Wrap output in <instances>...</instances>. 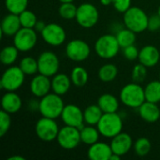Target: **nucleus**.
I'll return each mask as SVG.
<instances>
[{
    "mask_svg": "<svg viewBox=\"0 0 160 160\" xmlns=\"http://www.w3.org/2000/svg\"><path fill=\"white\" fill-rule=\"evenodd\" d=\"M62 96L55 93H49L42 97L38 102V109L41 116L56 119L61 117L65 104L61 98Z\"/></svg>",
    "mask_w": 160,
    "mask_h": 160,
    "instance_id": "1",
    "label": "nucleus"
},
{
    "mask_svg": "<svg viewBox=\"0 0 160 160\" xmlns=\"http://www.w3.org/2000/svg\"><path fill=\"white\" fill-rule=\"evenodd\" d=\"M123 14L124 24L127 28L132 30L136 34L147 30L149 16L142 8L139 7H130Z\"/></svg>",
    "mask_w": 160,
    "mask_h": 160,
    "instance_id": "2",
    "label": "nucleus"
},
{
    "mask_svg": "<svg viewBox=\"0 0 160 160\" xmlns=\"http://www.w3.org/2000/svg\"><path fill=\"white\" fill-rule=\"evenodd\" d=\"M121 102L129 108L138 109L145 99L144 88L137 82H130L126 84L120 92Z\"/></svg>",
    "mask_w": 160,
    "mask_h": 160,
    "instance_id": "3",
    "label": "nucleus"
},
{
    "mask_svg": "<svg viewBox=\"0 0 160 160\" xmlns=\"http://www.w3.org/2000/svg\"><path fill=\"white\" fill-rule=\"evenodd\" d=\"M94 48L96 53L100 58L109 60L114 58L118 54L121 47L116 36L112 34H105L97 39Z\"/></svg>",
    "mask_w": 160,
    "mask_h": 160,
    "instance_id": "4",
    "label": "nucleus"
},
{
    "mask_svg": "<svg viewBox=\"0 0 160 160\" xmlns=\"http://www.w3.org/2000/svg\"><path fill=\"white\" fill-rule=\"evenodd\" d=\"M101 136L105 138H113L123 129L122 117L117 112L103 113L100 121L97 125Z\"/></svg>",
    "mask_w": 160,
    "mask_h": 160,
    "instance_id": "5",
    "label": "nucleus"
},
{
    "mask_svg": "<svg viewBox=\"0 0 160 160\" xmlns=\"http://www.w3.org/2000/svg\"><path fill=\"white\" fill-rule=\"evenodd\" d=\"M25 74L19 66H9L3 73L0 87L7 92H15L24 82Z\"/></svg>",
    "mask_w": 160,
    "mask_h": 160,
    "instance_id": "6",
    "label": "nucleus"
},
{
    "mask_svg": "<svg viewBox=\"0 0 160 160\" xmlns=\"http://www.w3.org/2000/svg\"><path fill=\"white\" fill-rule=\"evenodd\" d=\"M75 20L81 27L86 29L92 28L99 20V12L95 5L91 3H82L78 6Z\"/></svg>",
    "mask_w": 160,
    "mask_h": 160,
    "instance_id": "7",
    "label": "nucleus"
},
{
    "mask_svg": "<svg viewBox=\"0 0 160 160\" xmlns=\"http://www.w3.org/2000/svg\"><path fill=\"white\" fill-rule=\"evenodd\" d=\"M59 127L55 119L49 117H41L38 120L35 126V132L38 138L43 142H50L57 139L59 133Z\"/></svg>",
    "mask_w": 160,
    "mask_h": 160,
    "instance_id": "8",
    "label": "nucleus"
},
{
    "mask_svg": "<svg viewBox=\"0 0 160 160\" xmlns=\"http://www.w3.org/2000/svg\"><path fill=\"white\" fill-rule=\"evenodd\" d=\"M38 42V32L34 28L22 27L13 37V44L22 52L31 51Z\"/></svg>",
    "mask_w": 160,
    "mask_h": 160,
    "instance_id": "9",
    "label": "nucleus"
},
{
    "mask_svg": "<svg viewBox=\"0 0 160 160\" xmlns=\"http://www.w3.org/2000/svg\"><path fill=\"white\" fill-rule=\"evenodd\" d=\"M56 141L60 147L65 150L75 149L82 142L80 128L65 125V127L60 128Z\"/></svg>",
    "mask_w": 160,
    "mask_h": 160,
    "instance_id": "10",
    "label": "nucleus"
},
{
    "mask_svg": "<svg viewBox=\"0 0 160 160\" xmlns=\"http://www.w3.org/2000/svg\"><path fill=\"white\" fill-rule=\"evenodd\" d=\"M38 73L52 78L58 73L60 68V60L53 52L45 51L39 54L38 58Z\"/></svg>",
    "mask_w": 160,
    "mask_h": 160,
    "instance_id": "11",
    "label": "nucleus"
},
{
    "mask_svg": "<svg viewBox=\"0 0 160 160\" xmlns=\"http://www.w3.org/2000/svg\"><path fill=\"white\" fill-rule=\"evenodd\" d=\"M91 52L90 46L82 39H72L66 47V55L74 62L86 60Z\"/></svg>",
    "mask_w": 160,
    "mask_h": 160,
    "instance_id": "12",
    "label": "nucleus"
},
{
    "mask_svg": "<svg viewBox=\"0 0 160 160\" xmlns=\"http://www.w3.org/2000/svg\"><path fill=\"white\" fill-rule=\"evenodd\" d=\"M40 35L47 44L55 47L62 45L67 38V33L65 29L56 22L47 23Z\"/></svg>",
    "mask_w": 160,
    "mask_h": 160,
    "instance_id": "13",
    "label": "nucleus"
},
{
    "mask_svg": "<svg viewBox=\"0 0 160 160\" xmlns=\"http://www.w3.org/2000/svg\"><path fill=\"white\" fill-rule=\"evenodd\" d=\"M61 119L66 126L75 127L80 129L83 127L84 123L83 112L75 104L65 105L61 114Z\"/></svg>",
    "mask_w": 160,
    "mask_h": 160,
    "instance_id": "14",
    "label": "nucleus"
},
{
    "mask_svg": "<svg viewBox=\"0 0 160 160\" xmlns=\"http://www.w3.org/2000/svg\"><path fill=\"white\" fill-rule=\"evenodd\" d=\"M52 90V79L46 75L38 73L34 76L30 82V91L37 97L41 98Z\"/></svg>",
    "mask_w": 160,
    "mask_h": 160,
    "instance_id": "15",
    "label": "nucleus"
},
{
    "mask_svg": "<svg viewBox=\"0 0 160 160\" xmlns=\"http://www.w3.org/2000/svg\"><path fill=\"white\" fill-rule=\"evenodd\" d=\"M133 140L131 136L128 133L121 132L115 137L112 138L111 147L114 154L123 157L127 155L133 146Z\"/></svg>",
    "mask_w": 160,
    "mask_h": 160,
    "instance_id": "16",
    "label": "nucleus"
},
{
    "mask_svg": "<svg viewBox=\"0 0 160 160\" xmlns=\"http://www.w3.org/2000/svg\"><path fill=\"white\" fill-rule=\"evenodd\" d=\"M139 63L147 68H153L158 65L160 60L159 50L154 45H146L140 50Z\"/></svg>",
    "mask_w": 160,
    "mask_h": 160,
    "instance_id": "17",
    "label": "nucleus"
},
{
    "mask_svg": "<svg viewBox=\"0 0 160 160\" xmlns=\"http://www.w3.org/2000/svg\"><path fill=\"white\" fill-rule=\"evenodd\" d=\"M112 153L111 144L98 142L89 146L87 157L91 160H110Z\"/></svg>",
    "mask_w": 160,
    "mask_h": 160,
    "instance_id": "18",
    "label": "nucleus"
},
{
    "mask_svg": "<svg viewBox=\"0 0 160 160\" xmlns=\"http://www.w3.org/2000/svg\"><path fill=\"white\" fill-rule=\"evenodd\" d=\"M22 28V23L18 14L8 13L6 15L1 22V34L2 36L14 37L16 33Z\"/></svg>",
    "mask_w": 160,
    "mask_h": 160,
    "instance_id": "19",
    "label": "nucleus"
},
{
    "mask_svg": "<svg viewBox=\"0 0 160 160\" xmlns=\"http://www.w3.org/2000/svg\"><path fill=\"white\" fill-rule=\"evenodd\" d=\"M138 112L141 118L147 123L153 124L160 119V109L158 103L144 101L138 108Z\"/></svg>",
    "mask_w": 160,
    "mask_h": 160,
    "instance_id": "20",
    "label": "nucleus"
},
{
    "mask_svg": "<svg viewBox=\"0 0 160 160\" xmlns=\"http://www.w3.org/2000/svg\"><path fill=\"white\" fill-rule=\"evenodd\" d=\"M22 105L21 97L15 92H7L1 99L2 110L12 114L18 112Z\"/></svg>",
    "mask_w": 160,
    "mask_h": 160,
    "instance_id": "21",
    "label": "nucleus"
},
{
    "mask_svg": "<svg viewBox=\"0 0 160 160\" xmlns=\"http://www.w3.org/2000/svg\"><path fill=\"white\" fill-rule=\"evenodd\" d=\"M71 84L70 76H68L65 73H57L52 77V90L57 95H66L69 91Z\"/></svg>",
    "mask_w": 160,
    "mask_h": 160,
    "instance_id": "22",
    "label": "nucleus"
},
{
    "mask_svg": "<svg viewBox=\"0 0 160 160\" xmlns=\"http://www.w3.org/2000/svg\"><path fill=\"white\" fill-rule=\"evenodd\" d=\"M98 105L100 107L104 113L117 112L119 109V100L115 96L105 93L98 98Z\"/></svg>",
    "mask_w": 160,
    "mask_h": 160,
    "instance_id": "23",
    "label": "nucleus"
},
{
    "mask_svg": "<svg viewBox=\"0 0 160 160\" xmlns=\"http://www.w3.org/2000/svg\"><path fill=\"white\" fill-rule=\"evenodd\" d=\"M103 112L98 104H92L87 106L83 111L84 123L89 126H97L100 121Z\"/></svg>",
    "mask_w": 160,
    "mask_h": 160,
    "instance_id": "24",
    "label": "nucleus"
},
{
    "mask_svg": "<svg viewBox=\"0 0 160 160\" xmlns=\"http://www.w3.org/2000/svg\"><path fill=\"white\" fill-rule=\"evenodd\" d=\"M81 141L82 143L86 145H92L98 142L99 136L101 135L98 128H95V126H83L81 129Z\"/></svg>",
    "mask_w": 160,
    "mask_h": 160,
    "instance_id": "25",
    "label": "nucleus"
},
{
    "mask_svg": "<svg viewBox=\"0 0 160 160\" xmlns=\"http://www.w3.org/2000/svg\"><path fill=\"white\" fill-rule=\"evenodd\" d=\"M70 79L72 84L76 87H83L89 80V74L87 70L81 66L74 67L70 73Z\"/></svg>",
    "mask_w": 160,
    "mask_h": 160,
    "instance_id": "26",
    "label": "nucleus"
},
{
    "mask_svg": "<svg viewBox=\"0 0 160 160\" xmlns=\"http://www.w3.org/2000/svg\"><path fill=\"white\" fill-rule=\"evenodd\" d=\"M19 52L20 51L16 48V46L14 44L4 47L0 52L1 63L5 66H12L13 63L18 58Z\"/></svg>",
    "mask_w": 160,
    "mask_h": 160,
    "instance_id": "27",
    "label": "nucleus"
},
{
    "mask_svg": "<svg viewBox=\"0 0 160 160\" xmlns=\"http://www.w3.org/2000/svg\"><path fill=\"white\" fill-rule=\"evenodd\" d=\"M98 78L103 82H111L118 75V68L113 64H105L98 69Z\"/></svg>",
    "mask_w": 160,
    "mask_h": 160,
    "instance_id": "28",
    "label": "nucleus"
},
{
    "mask_svg": "<svg viewBox=\"0 0 160 160\" xmlns=\"http://www.w3.org/2000/svg\"><path fill=\"white\" fill-rule=\"evenodd\" d=\"M146 101L158 103L160 102V81H152L144 87Z\"/></svg>",
    "mask_w": 160,
    "mask_h": 160,
    "instance_id": "29",
    "label": "nucleus"
},
{
    "mask_svg": "<svg viewBox=\"0 0 160 160\" xmlns=\"http://www.w3.org/2000/svg\"><path fill=\"white\" fill-rule=\"evenodd\" d=\"M115 36H116V38H117V40L119 42V45H120V47L122 49L126 48L128 46L135 44L136 38H136V33L133 32L132 30L127 28V27L125 29H122V30L118 31Z\"/></svg>",
    "mask_w": 160,
    "mask_h": 160,
    "instance_id": "30",
    "label": "nucleus"
},
{
    "mask_svg": "<svg viewBox=\"0 0 160 160\" xmlns=\"http://www.w3.org/2000/svg\"><path fill=\"white\" fill-rule=\"evenodd\" d=\"M19 67L25 75H35L38 72V59H35L31 56L23 57L20 61Z\"/></svg>",
    "mask_w": 160,
    "mask_h": 160,
    "instance_id": "31",
    "label": "nucleus"
},
{
    "mask_svg": "<svg viewBox=\"0 0 160 160\" xmlns=\"http://www.w3.org/2000/svg\"><path fill=\"white\" fill-rule=\"evenodd\" d=\"M133 147H134V151L137 156L145 157L150 153L152 144H151V142L149 141V139H147L145 137H142V138H139L134 142Z\"/></svg>",
    "mask_w": 160,
    "mask_h": 160,
    "instance_id": "32",
    "label": "nucleus"
},
{
    "mask_svg": "<svg viewBox=\"0 0 160 160\" xmlns=\"http://www.w3.org/2000/svg\"><path fill=\"white\" fill-rule=\"evenodd\" d=\"M77 9L78 7L71 3H61L59 8H58V13L61 18L64 20H73L76 18L77 14Z\"/></svg>",
    "mask_w": 160,
    "mask_h": 160,
    "instance_id": "33",
    "label": "nucleus"
},
{
    "mask_svg": "<svg viewBox=\"0 0 160 160\" xmlns=\"http://www.w3.org/2000/svg\"><path fill=\"white\" fill-rule=\"evenodd\" d=\"M29 0H5V6L8 12L14 14H20L23 10L27 9Z\"/></svg>",
    "mask_w": 160,
    "mask_h": 160,
    "instance_id": "34",
    "label": "nucleus"
},
{
    "mask_svg": "<svg viewBox=\"0 0 160 160\" xmlns=\"http://www.w3.org/2000/svg\"><path fill=\"white\" fill-rule=\"evenodd\" d=\"M19 17H20L21 23H22V27L34 28L37 22L38 21L37 15L29 9L23 10L22 13L19 14Z\"/></svg>",
    "mask_w": 160,
    "mask_h": 160,
    "instance_id": "35",
    "label": "nucleus"
},
{
    "mask_svg": "<svg viewBox=\"0 0 160 160\" xmlns=\"http://www.w3.org/2000/svg\"><path fill=\"white\" fill-rule=\"evenodd\" d=\"M146 76H147V67H145L141 63L133 67L131 72V78L134 82L142 83V82H144Z\"/></svg>",
    "mask_w": 160,
    "mask_h": 160,
    "instance_id": "36",
    "label": "nucleus"
},
{
    "mask_svg": "<svg viewBox=\"0 0 160 160\" xmlns=\"http://www.w3.org/2000/svg\"><path fill=\"white\" fill-rule=\"evenodd\" d=\"M11 126V117L10 113L1 111L0 112V137L5 136L9 130Z\"/></svg>",
    "mask_w": 160,
    "mask_h": 160,
    "instance_id": "37",
    "label": "nucleus"
},
{
    "mask_svg": "<svg viewBox=\"0 0 160 160\" xmlns=\"http://www.w3.org/2000/svg\"><path fill=\"white\" fill-rule=\"evenodd\" d=\"M139 53H140V50H138L135 44L123 48V55L126 59L129 61L137 60L139 58Z\"/></svg>",
    "mask_w": 160,
    "mask_h": 160,
    "instance_id": "38",
    "label": "nucleus"
},
{
    "mask_svg": "<svg viewBox=\"0 0 160 160\" xmlns=\"http://www.w3.org/2000/svg\"><path fill=\"white\" fill-rule=\"evenodd\" d=\"M112 6L116 11L125 13L131 7V0H112Z\"/></svg>",
    "mask_w": 160,
    "mask_h": 160,
    "instance_id": "39",
    "label": "nucleus"
},
{
    "mask_svg": "<svg viewBox=\"0 0 160 160\" xmlns=\"http://www.w3.org/2000/svg\"><path fill=\"white\" fill-rule=\"evenodd\" d=\"M160 29V16L157 13L154 15H151L149 17L148 21V28L147 30L151 32H156Z\"/></svg>",
    "mask_w": 160,
    "mask_h": 160,
    "instance_id": "40",
    "label": "nucleus"
},
{
    "mask_svg": "<svg viewBox=\"0 0 160 160\" xmlns=\"http://www.w3.org/2000/svg\"><path fill=\"white\" fill-rule=\"evenodd\" d=\"M46 24H47V23H45L43 21H39V20H38V21L37 22V23H36V25H35L34 29H35L37 32H38V33H41V32H42V30L45 28Z\"/></svg>",
    "mask_w": 160,
    "mask_h": 160,
    "instance_id": "41",
    "label": "nucleus"
},
{
    "mask_svg": "<svg viewBox=\"0 0 160 160\" xmlns=\"http://www.w3.org/2000/svg\"><path fill=\"white\" fill-rule=\"evenodd\" d=\"M8 160H25V158L22 156H12L8 158Z\"/></svg>",
    "mask_w": 160,
    "mask_h": 160,
    "instance_id": "42",
    "label": "nucleus"
},
{
    "mask_svg": "<svg viewBox=\"0 0 160 160\" xmlns=\"http://www.w3.org/2000/svg\"><path fill=\"white\" fill-rule=\"evenodd\" d=\"M100 3L103 6H110L112 5V0H100Z\"/></svg>",
    "mask_w": 160,
    "mask_h": 160,
    "instance_id": "43",
    "label": "nucleus"
},
{
    "mask_svg": "<svg viewBox=\"0 0 160 160\" xmlns=\"http://www.w3.org/2000/svg\"><path fill=\"white\" fill-rule=\"evenodd\" d=\"M120 158H121V157H120L119 155L112 153V155L111 156V158H110V160H119Z\"/></svg>",
    "mask_w": 160,
    "mask_h": 160,
    "instance_id": "44",
    "label": "nucleus"
},
{
    "mask_svg": "<svg viewBox=\"0 0 160 160\" xmlns=\"http://www.w3.org/2000/svg\"><path fill=\"white\" fill-rule=\"evenodd\" d=\"M61 3H71V2H73L74 0H59Z\"/></svg>",
    "mask_w": 160,
    "mask_h": 160,
    "instance_id": "45",
    "label": "nucleus"
},
{
    "mask_svg": "<svg viewBox=\"0 0 160 160\" xmlns=\"http://www.w3.org/2000/svg\"><path fill=\"white\" fill-rule=\"evenodd\" d=\"M158 14L160 16V5L159 7H158Z\"/></svg>",
    "mask_w": 160,
    "mask_h": 160,
    "instance_id": "46",
    "label": "nucleus"
},
{
    "mask_svg": "<svg viewBox=\"0 0 160 160\" xmlns=\"http://www.w3.org/2000/svg\"><path fill=\"white\" fill-rule=\"evenodd\" d=\"M159 81H160V73H159Z\"/></svg>",
    "mask_w": 160,
    "mask_h": 160,
    "instance_id": "47",
    "label": "nucleus"
}]
</instances>
